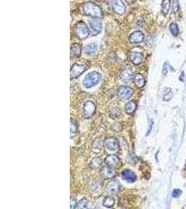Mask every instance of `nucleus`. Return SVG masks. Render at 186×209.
<instances>
[{
  "instance_id": "obj_26",
  "label": "nucleus",
  "mask_w": 186,
  "mask_h": 209,
  "mask_svg": "<svg viewBox=\"0 0 186 209\" xmlns=\"http://www.w3.org/2000/svg\"><path fill=\"white\" fill-rule=\"evenodd\" d=\"M88 201L86 199H82L77 203L76 208H87Z\"/></svg>"
},
{
  "instance_id": "obj_28",
  "label": "nucleus",
  "mask_w": 186,
  "mask_h": 209,
  "mask_svg": "<svg viewBox=\"0 0 186 209\" xmlns=\"http://www.w3.org/2000/svg\"><path fill=\"white\" fill-rule=\"evenodd\" d=\"M180 9V5L178 0H173V11L174 13L178 12Z\"/></svg>"
},
{
  "instance_id": "obj_6",
  "label": "nucleus",
  "mask_w": 186,
  "mask_h": 209,
  "mask_svg": "<svg viewBox=\"0 0 186 209\" xmlns=\"http://www.w3.org/2000/svg\"><path fill=\"white\" fill-rule=\"evenodd\" d=\"M86 69V67L84 65L79 64H73L71 69V73H70L71 79H75L78 77L79 76H80V75L85 71Z\"/></svg>"
},
{
  "instance_id": "obj_5",
  "label": "nucleus",
  "mask_w": 186,
  "mask_h": 209,
  "mask_svg": "<svg viewBox=\"0 0 186 209\" xmlns=\"http://www.w3.org/2000/svg\"><path fill=\"white\" fill-rule=\"evenodd\" d=\"M96 106L93 102L89 101L84 103L83 106V114L86 119L91 118L95 114Z\"/></svg>"
},
{
  "instance_id": "obj_24",
  "label": "nucleus",
  "mask_w": 186,
  "mask_h": 209,
  "mask_svg": "<svg viewBox=\"0 0 186 209\" xmlns=\"http://www.w3.org/2000/svg\"><path fill=\"white\" fill-rule=\"evenodd\" d=\"M170 31L174 36H177L178 35V32H179V30H178V26L176 23H172L170 25Z\"/></svg>"
},
{
  "instance_id": "obj_19",
  "label": "nucleus",
  "mask_w": 186,
  "mask_h": 209,
  "mask_svg": "<svg viewBox=\"0 0 186 209\" xmlns=\"http://www.w3.org/2000/svg\"><path fill=\"white\" fill-rule=\"evenodd\" d=\"M137 109V104L134 101L128 102L125 106V112L128 115H132Z\"/></svg>"
},
{
  "instance_id": "obj_13",
  "label": "nucleus",
  "mask_w": 186,
  "mask_h": 209,
  "mask_svg": "<svg viewBox=\"0 0 186 209\" xmlns=\"http://www.w3.org/2000/svg\"><path fill=\"white\" fill-rule=\"evenodd\" d=\"M133 74L132 70L129 68H125L122 70L120 74V78L124 82H129L132 80Z\"/></svg>"
},
{
  "instance_id": "obj_23",
  "label": "nucleus",
  "mask_w": 186,
  "mask_h": 209,
  "mask_svg": "<svg viewBox=\"0 0 186 209\" xmlns=\"http://www.w3.org/2000/svg\"><path fill=\"white\" fill-rule=\"evenodd\" d=\"M162 12L164 15L166 16L168 13L170 8V0H163L162 2Z\"/></svg>"
},
{
  "instance_id": "obj_21",
  "label": "nucleus",
  "mask_w": 186,
  "mask_h": 209,
  "mask_svg": "<svg viewBox=\"0 0 186 209\" xmlns=\"http://www.w3.org/2000/svg\"><path fill=\"white\" fill-rule=\"evenodd\" d=\"M96 50H97V46L94 43H90L87 45L84 48V52L86 55H92L95 54Z\"/></svg>"
},
{
  "instance_id": "obj_10",
  "label": "nucleus",
  "mask_w": 186,
  "mask_h": 209,
  "mask_svg": "<svg viewBox=\"0 0 186 209\" xmlns=\"http://www.w3.org/2000/svg\"><path fill=\"white\" fill-rule=\"evenodd\" d=\"M122 178L128 183H134L137 180V176L130 169H124L121 172Z\"/></svg>"
},
{
  "instance_id": "obj_34",
  "label": "nucleus",
  "mask_w": 186,
  "mask_h": 209,
  "mask_svg": "<svg viewBox=\"0 0 186 209\" xmlns=\"http://www.w3.org/2000/svg\"><path fill=\"white\" fill-rule=\"evenodd\" d=\"M184 77H185V75H184V72H182V73H181V75L179 77V79L180 80H181V81H183V78H184Z\"/></svg>"
},
{
  "instance_id": "obj_14",
  "label": "nucleus",
  "mask_w": 186,
  "mask_h": 209,
  "mask_svg": "<svg viewBox=\"0 0 186 209\" xmlns=\"http://www.w3.org/2000/svg\"><path fill=\"white\" fill-rule=\"evenodd\" d=\"M101 174L106 179H112L115 176V170L114 167H112L110 166L104 167L101 170Z\"/></svg>"
},
{
  "instance_id": "obj_7",
  "label": "nucleus",
  "mask_w": 186,
  "mask_h": 209,
  "mask_svg": "<svg viewBox=\"0 0 186 209\" xmlns=\"http://www.w3.org/2000/svg\"><path fill=\"white\" fill-rule=\"evenodd\" d=\"M133 94V90L128 87L122 86L118 89V96L122 100H128L132 96Z\"/></svg>"
},
{
  "instance_id": "obj_20",
  "label": "nucleus",
  "mask_w": 186,
  "mask_h": 209,
  "mask_svg": "<svg viewBox=\"0 0 186 209\" xmlns=\"http://www.w3.org/2000/svg\"><path fill=\"white\" fill-rule=\"evenodd\" d=\"M92 149L93 151L96 154H98L102 149V142L100 138H96L92 142Z\"/></svg>"
},
{
  "instance_id": "obj_11",
  "label": "nucleus",
  "mask_w": 186,
  "mask_h": 209,
  "mask_svg": "<svg viewBox=\"0 0 186 209\" xmlns=\"http://www.w3.org/2000/svg\"><path fill=\"white\" fill-rule=\"evenodd\" d=\"M89 24H90L93 35H97L100 32L101 30H102V24H101L100 20L91 19L89 20Z\"/></svg>"
},
{
  "instance_id": "obj_8",
  "label": "nucleus",
  "mask_w": 186,
  "mask_h": 209,
  "mask_svg": "<svg viewBox=\"0 0 186 209\" xmlns=\"http://www.w3.org/2000/svg\"><path fill=\"white\" fill-rule=\"evenodd\" d=\"M119 190L120 183L117 180H112V181L109 182L105 187V192L110 194L119 193Z\"/></svg>"
},
{
  "instance_id": "obj_18",
  "label": "nucleus",
  "mask_w": 186,
  "mask_h": 209,
  "mask_svg": "<svg viewBox=\"0 0 186 209\" xmlns=\"http://www.w3.org/2000/svg\"><path fill=\"white\" fill-rule=\"evenodd\" d=\"M135 84L137 88L141 89L145 85V80L142 75L137 73L135 75Z\"/></svg>"
},
{
  "instance_id": "obj_1",
  "label": "nucleus",
  "mask_w": 186,
  "mask_h": 209,
  "mask_svg": "<svg viewBox=\"0 0 186 209\" xmlns=\"http://www.w3.org/2000/svg\"><path fill=\"white\" fill-rule=\"evenodd\" d=\"M83 11L85 15L93 18H101L103 11L100 7L93 2H86L83 6Z\"/></svg>"
},
{
  "instance_id": "obj_16",
  "label": "nucleus",
  "mask_w": 186,
  "mask_h": 209,
  "mask_svg": "<svg viewBox=\"0 0 186 209\" xmlns=\"http://www.w3.org/2000/svg\"><path fill=\"white\" fill-rule=\"evenodd\" d=\"M130 59L135 65H138L143 59V55L138 52H132L130 54Z\"/></svg>"
},
{
  "instance_id": "obj_9",
  "label": "nucleus",
  "mask_w": 186,
  "mask_h": 209,
  "mask_svg": "<svg viewBox=\"0 0 186 209\" xmlns=\"http://www.w3.org/2000/svg\"><path fill=\"white\" fill-rule=\"evenodd\" d=\"M112 7L116 13L123 15L125 12V6L122 0H112Z\"/></svg>"
},
{
  "instance_id": "obj_12",
  "label": "nucleus",
  "mask_w": 186,
  "mask_h": 209,
  "mask_svg": "<svg viewBox=\"0 0 186 209\" xmlns=\"http://www.w3.org/2000/svg\"><path fill=\"white\" fill-rule=\"evenodd\" d=\"M144 34L140 31H136L130 34L129 41L132 43H139L144 41Z\"/></svg>"
},
{
  "instance_id": "obj_15",
  "label": "nucleus",
  "mask_w": 186,
  "mask_h": 209,
  "mask_svg": "<svg viewBox=\"0 0 186 209\" xmlns=\"http://www.w3.org/2000/svg\"><path fill=\"white\" fill-rule=\"evenodd\" d=\"M119 162L120 160L119 158L116 156L114 155H108V156L106 157V158L105 159V162L106 165L112 167H114L117 166V165H119Z\"/></svg>"
},
{
  "instance_id": "obj_31",
  "label": "nucleus",
  "mask_w": 186,
  "mask_h": 209,
  "mask_svg": "<svg viewBox=\"0 0 186 209\" xmlns=\"http://www.w3.org/2000/svg\"><path fill=\"white\" fill-rule=\"evenodd\" d=\"M182 194V191L179 189H175L172 193V197L174 198H178L181 196V194Z\"/></svg>"
},
{
  "instance_id": "obj_3",
  "label": "nucleus",
  "mask_w": 186,
  "mask_h": 209,
  "mask_svg": "<svg viewBox=\"0 0 186 209\" xmlns=\"http://www.w3.org/2000/svg\"><path fill=\"white\" fill-rule=\"evenodd\" d=\"M101 80V75L98 72L93 71L86 75L83 81V86L86 89L91 88L97 84Z\"/></svg>"
},
{
  "instance_id": "obj_29",
  "label": "nucleus",
  "mask_w": 186,
  "mask_h": 209,
  "mask_svg": "<svg viewBox=\"0 0 186 209\" xmlns=\"http://www.w3.org/2000/svg\"><path fill=\"white\" fill-rule=\"evenodd\" d=\"M78 131V125L74 121H71V133H75Z\"/></svg>"
},
{
  "instance_id": "obj_22",
  "label": "nucleus",
  "mask_w": 186,
  "mask_h": 209,
  "mask_svg": "<svg viewBox=\"0 0 186 209\" xmlns=\"http://www.w3.org/2000/svg\"><path fill=\"white\" fill-rule=\"evenodd\" d=\"M114 204H115L114 199L112 197L109 196V197H107L104 199L103 202V205L105 206V207L112 208V207H113V206H114Z\"/></svg>"
},
{
  "instance_id": "obj_32",
  "label": "nucleus",
  "mask_w": 186,
  "mask_h": 209,
  "mask_svg": "<svg viewBox=\"0 0 186 209\" xmlns=\"http://www.w3.org/2000/svg\"><path fill=\"white\" fill-rule=\"evenodd\" d=\"M77 201L75 199L72 197H71V208H76V205H77Z\"/></svg>"
},
{
  "instance_id": "obj_25",
  "label": "nucleus",
  "mask_w": 186,
  "mask_h": 209,
  "mask_svg": "<svg viewBox=\"0 0 186 209\" xmlns=\"http://www.w3.org/2000/svg\"><path fill=\"white\" fill-rule=\"evenodd\" d=\"M101 165V160L98 158H95L92 160H91L90 163V167L92 169H97L98 167H100Z\"/></svg>"
},
{
  "instance_id": "obj_33",
  "label": "nucleus",
  "mask_w": 186,
  "mask_h": 209,
  "mask_svg": "<svg viewBox=\"0 0 186 209\" xmlns=\"http://www.w3.org/2000/svg\"><path fill=\"white\" fill-rule=\"evenodd\" d=\"M167 63H165V65H164V67H163V73L164 75H166L167 73L168 72V67H167Z\"/></svg>"
},
{
  "instance_id": "obj_30",
  "label": "nucleus",
  "mask_w": 186,
  "mask_h": 209,
  "mask_svg": "<svg viewBox=\"0 0 186 209\" xmlns=\"http://www.w3.org/2000/svg\"><path fill=\"white\" fill-rule=\"evenodd\" d=\"M174 97V93L172 91H170L168 93H167L163 97V101H169L172 98Z\"/></svg>"
},
{
  "instance_id": "obj_35",
  "label": "nucleus",
  "mask_w": 186,
  "mask_h": 209,
  "mask_svg": "<svg viewBox=\"0 0 186 209\" xmlns=\"http://www.w3.org/2000/svg\"><path fill=\"white\" fill-rule=\"evenodd\" d=\"M125 2H126L128 4H132L135 2V0H125Z\"/></svg>"
},
{
  "instance_id": "obj_2",
  "label": "nucleus",
  "mask_w": 186,
  "mask_h": 209,
  "mask_svg": "<svg viewBox=\"0 0 186 209\" xmlns=\"http://www.w3.org/2000/svg\"><path fill=\"white\" fill-rule=\"evenodd\" d=\"M73 31L75 35L79 40H84L89 35V30L87 25L83 22H79L74 26Z\"/></svg>"
},
{
  "instance_id": "obj_17",
  "label": "nucleus",
  "mask_w": 186,
  "mask_h": 209,
  "mask_svg": "<svg viewBox=\"0 0 186 209\" xmlns=\"http://www.w3.org/2000/svg\"><path fill=\"white\" fill-rule=\"evenodd\" d=\"M82 54V47L79 44H73L71 47V56L72 57H80Z\"/></svg>"
},
{
  "instance_id": "obj_27",
  "label": "nucleus",
  "mask_w": 186,
  "mask_h": 209,
  "mask_svg": "<svg viewBox=\"0 0 186 209\" xmlns=\"http://www.w3.org/2000/svg\"><path fill=\"white\" fill-rule=\"evenodd\" d=\"M121 114V111L119 108H113L110 111V116L112 118H118Z\"/></svg>"
},
{
  "instance_id": "obj_4",
  "label": "nucleus",
  "mask_w": 186,
  "mask_h": 209,
  "mask_svg": "<svg viewBox=\"0 0 186 209\" xmlns=\"http://www.w3.org/2000/svg\"><path fill=\"white\" fill-rule=\"evenodd\" d=\"M104 146L108 151L116 152L119 150V141L114 137H109L104 142Z\"/></svg>"
}]
</instances>
